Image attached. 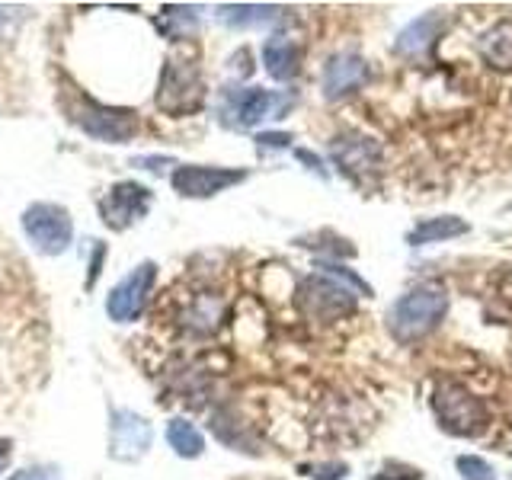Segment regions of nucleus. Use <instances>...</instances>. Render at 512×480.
I'll return each instance as SVG.
<instances>
[{
  "label": "nucleus",
  "mask_w": 512,
  "mask_h": 480,
  "mask_svg": "<svg viewBox=\"0 0 512 480\" xmlns=\"http://www.w3.org/2000/svg\"><path fill=\"white\" fill-rule=\"evenodd\" d=\"M247 180V170H228V167H205V164H186L176 167L173 189L186 199H208L218 192L231 189Z\"/></svg>",
  "instance_id": "10"
},
{
  "label": "nucleus",
  "mask_w": 512,
  "mask_h": 480,
  "mask_svg": "<svg viewBox=\"0 0 512 480\" xmlns=\"http://www.w3.org/2000/svg\"><path fill=\"white\" fill-rule=\"evenodd\" d=\"M221 320H224V298L218 292H199V295H192L183 304V311H180V324L189 333H196V336L215 333L221 327Z\"/></svg>",
  "instance_id": "12"
},
{
  "label": "nucleus",
  "mask_w": 512,
  "mask_h": 480,
  "mask_svg": "<svg viewBox=\"0 0 512 480\" xmlns=\"http://www.w3.org/2000/svg\"><path fill=\"white\" fill-rule=\"evenodd\" d=\"M199 26V16L192 7H164V13L157 16V29L170 39H186Z\"/></svg>",
  "instance_id": "20"
},
{
  "label": "nucleus",
  "mask_w": 512,
  "mask_h": 480,
  "mask_svg": "<svg viewBox=\"0 0 512 480\" xmlns=\"http://www.w3.org/2000/svg\"><path fill=\"white\" fill-rule=\"evenodd\" d=\"M458 474L464 480H496L490 464L484 458H474V455H461L458 458Z\"/></svg>",
  "instance_id": "22"
},
{
  "label": "nucleus",
  "mask_w": 512,
  "mask_h": 480,
  "mask_svg": "<svg viewBox=\"0 0 512 480\" xmlns=\"http://www.w3.org/2000/svg\"><path fill=\"white\" fill-rule=\"evenodd\" d=\"M298 471L314 480H340L346 474V464H301Z\"/></svg>",
  "instance_id": "23"
},
{
  "label": "nucleus",
  "mask_w": 512,
  "mask_h": 480,
  "mask_svg": "<svg viewBox=\"0 0 512 480\" xmlns=\"http://www.w3.org/2000/svg\"><path fill=\"white\" fill-rule=\"evenodd\" d=\"M205 103V84H202V71L196 61L176 58L170 55L164 71H160V84H157V109L167 112V116L180 119L199 112Z\"/></svg>",
  "instance_id": "4"
},
{
  "label": "nucleus",
  "mask_w": 512,
  "mask_h": 480,
  "mask_svg": "<svg viewBox=\"0 0 512 480\" xmlns=\"http://www.w3.org/2000/svg\"><path fill=\"white\" fill-rule=\"evenodd\" d=\"M256 141H260V148H285V144L292 141V135H285V132H266V135H260Z\"/></svg>",
  "instance_id": "28"
},
{
  "label": "nucleus",
  "mask_w": 512,
  "mask_h": 480,
  "mask_svg": "<svg viewBox=\"0 0 512 480\" xmlns=\"http://www.w3.org/2000/svg\"><path fill=\"white\" fill-rule=\"evenodd\" d=\"M368 80V64L359 55L340 52L324 64V96L327 100H343L356 93Z\"/></svg>",
  "instance_id": "11"
},
{
  "label": "nucleus",
  "mask_w": 512,
  "mask_h": 480,
  "mask_svg": "<svg viewBox=\"0 0 512 480\" xmlns=\"http://www.w3.org/2000/svg\"><path fill=\"white\" fill-rule=\"evenodd\" d=\"M221 20L231 26H263L279 16L276 7H260V4H240V7H221Z\"/></svg>",
  "instance_id": "21"
},
{
  "label": "nucleus",
  "mask_w": 512,
  "mask_h": 480,
  "mask_svg": "<svg viewBox=\"0 0 512 480\" xmlns=\"http://www.w3.org/2000/svg\"><path fill=\"white\" fill-rule=\"evenodd\" d=\"M167 442L180 458H199L205 452V436L189 420H170L167 423Z\"/></svg>",
  "instance_id": "18"
},
{
  "label": "nucleus",
  "mask_w": 512,
  "mask_h": 480,
  "mask_svg": "<svg viewBox=\"0 0 512 480\" xmlns=\"http://www.w3.org/2000/svg\"><path fill=\"white\" fill-rule=\"evenodd\" d=\"M432 36H436V16H420L416 23H410L404 32H400V42H397V52H404L410 58L423 55Z\"/></svg>",
  "instance_id": "19"
},
{
  "label": "nucleus",
  "mask_w": 512,
  "mask_h": 480,
  "mask_svg": "<svg viewBox=\"0 0 512 480\" xmlns=\"http://www.w3.org/2000/svg\"><path fill=\"white\" fill-rule=\"evenodd\" d=\"M58 103L80 132L96 138V141H109V144H125L132 141L138 132V112L135 109H122V106H103L90 100L87 93H80L77 87H64Z\"/></svg>",
  "instance_id": "1"
},
{
  "label": "nucleus",
  "mask_w": 512,
  "mask_h": 480,
  "mask_svg": "<svg viewBox=\"0 0 512 480\" xmlns=\"http://www.w3.org/2000/svg\"><path fill=\"white\" fill-rule=\"evenodd\" d=\"M154 282H157V266L151 260L138 263L109 292V298H106V314H109V320H116V324H132V320H138L141 311H144V304H148V298H151Z\"/></svg>",
  "instance_id": "8"
},
{
  "label": "nucleus",
  "mask_w": 512,
  "mask_h": 480,
  "mask_svg": "<svg viewBox=\"0 0 512 480\" xmlns=\"http://www.w3.org/2000/svg\"><path fill=\"white\" fill-rule=\"evenodd\" d=\"M10 458H13V439H0V474L7 471Z\"/></svg>",
  "instance_id": "29"
},
{
  "label": "nucleus",
  "mask_w": 512,
  "mask_h": 480,
  "mask_svg": "<svg viewBox=\"0 0 512 480\" xmlns=\"http://www.w3.org/2000/svg\"><path fill=\"white\" fill-rule=\"evenodd\" d=\"M432 413H436V420L445 432L464 436V439L480 436L490 423L484 400L474 397L458 381H439L436 384V391H432Z\"/></svg>",
  "instance_id": "3"
},
{
  "label": "nucleus",
  "mask_w": 512,
  "mask_h": 480,
  "mask_svg": "<svg viewBox=\"0 0 512 480\" xmlns=\"http://www.w3.org/2000/svg\"><path fill=\"white\" fill-rule=\"evenodd\" d=\"M471 224L464 218H455V215H439V218H426L420 221L416 228L407 234V240L413 247H423V244H439V240H452V237H461L468 234Z\"/></svg>",
  "instance_id": "16"
},
{
  "label": "nucleus",
  "mask_w": 512,
  "mask_h": 480,
  "mask_svg": "<svg viewBox=\"0 0 512 480\" xmlns=\"http://www.w3.org/2000/svg\"><path fill=\"white\" fill-rule=\"evenodd\" d=\"M154 442V429L135 410H109V458L122 464H135L148 455Z\"/></svg>",
  "instance_id": "7"
},
{
  "label": "nucleus",
  "mask_w": 512,
  "mask_h": 480,
  "mask_svg": "<svg viewBox=\"0 0 512 480\" xmlns=\"http://www.w3.org/2000/svg\"><path fill=\"white\" fill-rule=\"evenodd\" d=\"M496 298H500L506 308L512 311V269H506L503 276H500V282H496Z\"/></svg>",
  "instance_id": "27"
},
{
  "label": "nucleus",
  "mask_w": 512,
  "mask_h": 480,
  "mask_svg": "<svg viewBox=\"0 0 512 480\" xmlns=\"http://www.w3.org/2000/svg\"><path fill=\"white\" fill-rule=\"evenodd\" d=\"M448 314V295L439 285H420L407 292L400 301H394V308L388 314V324L394 340L400 343H416L426 333L436 330Z\"/></svg>",
  "instance_id": "2"
},
{
  "label": "nucleus",
  "mask_w": 512,
  "mask_h": 480,
  "mask_svg": "<svg viewBox=\"0 0 512 480\" xmlns=\"http://www.w3.org/2000/svg\"><path fill=\"white\" fill-rule=\"evenodd\" d=\"M148 208H151V189L135 183V180H122L103 196L100 218H103L106 228L125 231V228H132L135 221H141L144 215H148Z\"/></svg>",
  "instance_id": "9"
},
{
  "label": "nucleus",
  "mask_w": 512,
  "mask_h": 480,
  "mask_svg": "<svg viewBox=\"0 0 512 480\" xmlns=\"http://www.w3.org/2000/svg\"><path fill=\"white\" fill-rule=\"evenodd\" d=\"M276 106V96L269 90H244L234 96V125L237 128H250L256 122H263L269 116V109Z\"/></svg>",
  "instance_id": "17"
},
{
  "label": "nucleus",
  "mask_w": 512,
  "mask_h": 480,
  "mask_svg": "<svg viewBox=\"0 0 512 480\" xmlns=\"http://www.w3.org/2000/svg\"><path fill=\"white\" fill-rule=\"evenodd\" d=\"M10 480H58V471L48 468V464H42V468H26L20 474H13Z\"/></svg>",
  "instance_id": "26"
},
{
  "label": "nucleus",
  "mask_w": 512,
  "mask_h": 480,
  "mask_svg": "<svg viewBox=\"0 0 512 480\" xmlns=\"http://www.w3.org/2000/svg\"><path fill=\"white\" fill-rule=\"evenodd\" d=\"M23 231L29 244L45 256H58L71 247L74 221L64 205L55 202H32L23 212Z\"/></svg>",
  "instance_id": "5"
},
{
  "label": "nucleus",
  "mask_w": 512,
  "mask_h": 480,
  "mask_svg": "<svg viewBox=\"0 0 512 480\" xmlns=\"http://www.w3.org/2000/svg\"><path fill=\"white\" fill-rule=\"evenodd\" d=\"M320 269H324V272H330V276H340L343 282H349L352 288H359V292L362 295H368V292H372V288H368L359 276H356V272H352V269H346V266H333V263H320Z\"/></svg>",
  "instance_id": "24"
},
{
  "label": "nucleus",
  "mask_w": 512,
  "mask_h": 480,
  "mask_svg": "<svg viewBox=\"0 0 512 480\" xmlns=\"http://www.w3.org/2000/svg\"><path fill=\"white\" fill-rule=\"evenodd\" d=\"M103 260H106V244H100V240H93V260H90L87 288H93V285H96V279H100V272H103Z\"/></svg>",
  "instance_id": "25"
},
{
  "label": "nucleus",
  "mask_w": 512,
  "mask_h": 480,
  "mask_svg": "<svg viewBox=\"0 0 512 480\" xmlns=\"http://www.w3.org/2000/svg\"><path fill=\"white\" fill-rule=\"evenodd\" d=\"M298 308L311 320L333 324V320H343L356 311V298H352L346 285L333 282L320 272V276H308L298 285Z\"/></svg>",
  "instance_id": "6"
},
{
  "label": "nucleus",
  "mask_w": 512,
  "mask_h": 480,
  "mask_svg": "<svg viewBox=\"0 0 512 480\" xmlns=\"http://www.w3.org/2000/svg\"><path fill=\"white\" fill-rule=\"evenodd\" d=\"M477 55L487 68L512 74V20L490 26L484 36L477 39Z\"/></svg>",
  "instance_id": "13"
},
{
  "label": "nucleus",
  "mask_w": 512,
  "mask_h": 480,
  "mask_svg": "<svg viewBox=\"0 0 512 480\" xmlns=\"http://www.w3.org/2000/svg\"><path fill=\"white\" fill-rule=\"evenodd\" d=\"M333 160L343 167L346 176H352V180H362V173L375 170L378 148L368 138H340L333 144Z\"/></svg>",
  "instance_id": "14"
},
{
  "label": "nucleus",
  "mask_w": 512,
  "mask_h": 480,
  "mask_svg": "<svg viewBox=\"0 0 512 480\" xmlns=\"http://www.w3.org/2000/svg\"><path fill=\"white\" fill-rule=\"evenodd\" d=\"M263 64L272 80H292L301 68V52L288 36H272L263 45Z\"/></svg>",
  "instance_id": "15"
}]
</instances>
